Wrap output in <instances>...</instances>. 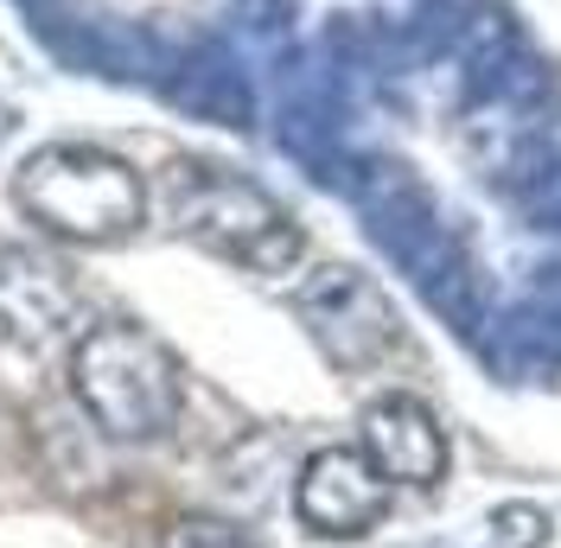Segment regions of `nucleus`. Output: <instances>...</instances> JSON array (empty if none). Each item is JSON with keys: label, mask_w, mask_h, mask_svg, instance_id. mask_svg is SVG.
Returning <instances> with one entry per match:
<instances>
[{"label": "nucleus", "mask_w": 561, "mask_h": 548, "mask_svg": "<svg viewBox=\"0 0 561 548\" xmlns=\"http://www.w3.org/2000/svg\"><path fill=\"white\" fill-rule=\"evenodd\" d=\"M70 396L83 421L115 446L173 441L185 414V377L167 339H153L135 319H103L70 339Z\"/></svg>", "instance_id": "f257e3e1"}, {"label": "nucleus", "mask_w": 561, "mask_h": 548, "mask_svg": "<svg viewBox=\"0 0 561 548\" xmlns=\"http://www.w3.org/2000/svg\"><path fill=\"white\" fill-rule=\"evenodd\" d=\"M13 205L45 237L115 249L147 224V179L90 140H45L13 167Z\"/></svg>", "instance_id": "f03ea898"}, {"label": "nucleus", "mask_w": 561, "mask_h": 548, "mask_svg": "<svg viewBox=\"0 0 561 548\" xmlns=\"http://www.w3.org/2000/svg\"><path fill=\"white\" fill-rule=\"evenodd\" d=\"M173 230L249 274H287L307 255V237L275 192L210 160H185L173 172Z\"/></svg>", "instance_id": "7ed1b4c3"}, {"label": "nucleus", "mask_w": 561, "mask_h": 548, "mask_svg": "<svg viewBox=\"0 0 561 548\" xmlns=\"http://www.w3.org/2000/svg\"><path fill=\"white\" fill-rule=\"evenodd\" d=\"M300 319L313 344L339 364V370H370L402 344V312L389 307V294L364 269H313L300 287Z\"/></svg>", "instance_id": "20e7f679"}, {"label": "nucleus", "mask_w": 561, "mask_h": 548, "mask_svg": "<svg viewBox=\"0 0 561 548\" xmlns=\"http://www.w3.org/2000/svg\"><path fill=\"white\" fill-rule=\"evenodd\" d=\"M396 484L364 459V446H313L294 479V516L319 543H364L383 529Z\"/></svg>", "instance_id": "39448f33"}, {"label": "nucleus", "mask_w": 561, "mask_h": 548, "mask_svg": "<svg viewBox=\"0 0 561 548\" xmlns=\"http://www.w3.org/2000/svg\"><path fill=\"white\" fill-rule=\"evenodd\" d=\"M83 294L45 249L0 242V344L13 351H51L58 339H77Z\"/></svg>", "instance_id": "423d86ee"}, {"label": "nucleus", "mask_w": 561, "mask_h": 548, "mask_svg": "<svg viewBox=\"0 0 561 548\" xmlns=\"http://www.w3.org/2000/svg\"><path fill=\"white\" fill-rule=\"evenodd\" d=\"M357 446H364V459L396 491H434V484L447 479V466H454L447 427L409 389H383V396L364 402V414H357Z\"/></svg>", "instance_id": "0eeeda50"}, {"label": "nucleus", "mask_w": 561, "mask_h": 548, "mask_svg": "<svg viewBox=\"0 0 561 548\" xmlns=\"http://www.w3.org/2000/svg\"><path fill=\"white\" fill-rule=\"evenodd\" d=\"M556 543V516L549 504H529V498H511L485 516V548H549Z\"/></svg>", "instance_id": "6e6552de"}, {"label": "nucleus", "mask_w": 561, "mask_h": 548, "mask_svg": "<svg viewBox=\"0 0 561 548\" xmlns=\"http://www.w3.org/2000/svg\"><path fill=\"white\" fill-rule=\"evenodd\" d=\"M160 548H262L249 529H237V523H224V516H173L167 523V536H160Z\"/></svg>", "instance_id": "1a4fd4ad"}, {"label": "nucleus", "mask_w": 561, "mask_h": 548, "mask_svg": "<svg viewBox=\"0 0 561 548\" xmlns=\"http://www.w3.org/2000/svg\"><path fill=\"white\" fill-rule=\"evenodd\" d=\"M13 128H20V115H13V103H7V96H0V147L13 140Z\"/></svg>", "instance_id": "9d476101"}]
</instances>
